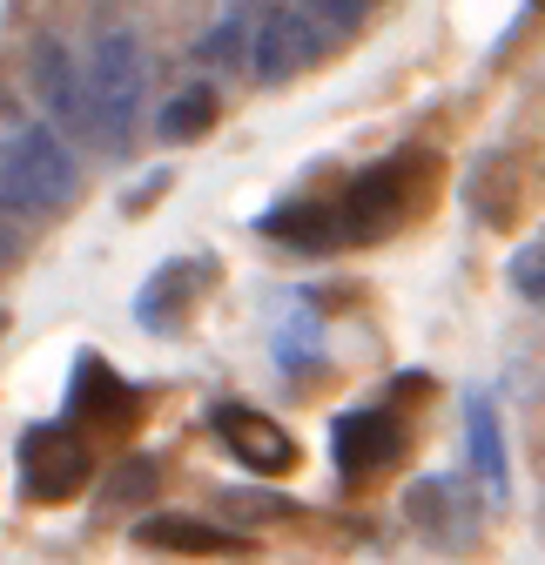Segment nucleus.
Here are the masks:
<instances>
[{
	"instance_id": "f257e3e1",
	"label": "nucleus",
	"mask_w": 545,
	"mask_h": 565,
	"mask_svg": "<svg viewBox=\"0 0 545 565\" xmlns=\"http://www.w3.org/2000/svg\"><path fill=\"white\" fill-rule=\"evenodd\" d=\"M438 182V162L418 156V149H397L384 162H371L344 195H336V223H344V243H384L397 236L404 223H418L425 216V195Z\"/></svg>"
},
{
	"instance_id": "f03ea898",
	"label": "nucleus",
	"mask_w": 545,
	"mask_h": 565,
	"mask_svg": "<svg viewBox=\"0 0 545 565\" xmlns=\"http://www.w3.org/2000/svg\"><path fill=\"white\" fill-rule=\"evenodd\" d=\"M364 28V8L351 0H310V8H256V34H249V67L256 82H290L297 67H310L323 47H336L344 34Z\"/></svg>"
},
{
	"instance_id": "7ed1b4c3",
	"label": "nucleus",
	"mask_w": 545,
	"mask_h": 565,
	"mask_svg": "<svg viewBox=\"0 0 545 565\" xmlns=\"http://www.w3.org/2000/svg\"><path fill=\"white\" fill-rule=\"evenodd\" d=\"M75 195H82V169L54 128L28 121L0 135V209L8 216H61Z\"/></svg>"
},
{
	"instance_id": "20e7f679",
	"label": "nucleus",
	"mask_w": 545,
	"mask_h": 565,
	"mask_svg": "<svg viewBox=\"0 0 545 565\" xmlns=\"http://www.w3.org/2000/svg\"><path fill=\"white\" fill-rule=\"evenodd\" d=\"M82 75H88V115L101 128L108 149H128L135 121L149 102V54L128 28H95L82 47Z\"/></svg>"
},
{
	"instance_id": "39448f33",
	"label": "nucleus",
	"mask_w": 545,
	"mask_h": 565,
	"mask_svg": "<svg viewBox=\"0 0 545 565\" xmlns=\"http://www.w3.org/2000/svg\"><path fill=\"white\" fill-rule=\"evenodd\" d=\"M14 471H21V499L28 505H67V499H82L88 478H95V445L67 417H54V424L21 431Z\"/></svg>"
},
{
	"instance_id": "423d86ee",
	"label": "nucleus",
	"mask_w": 545,
	"mask_h": 565,
	"mask_svg": "<svg viewBox=\"0 0 545 565\" xmlns=\"http://www.w3.org/2000/svg\"><path fill=\"white\" fill-rule=\"evenodd\" d=\"M135 417H142V391H135L101 350H82L75 377H67V424H75L82 438L88 431L121 438V431H135Z\"/></svg>"
},
{
	"instance_id": "0eeeda50",
	"label": "nucleus",
	"mask_w": 545,
	"mask_h": 565,
	"mask_svg": "<svg viewBox=\"0 0 545 565\" xmlns=\"http://www.w3.org/2000/svg\"><path fill=\"white\" fill-rule=\"evenodd\" d=\"M210 282H216V256H169L162 269H149L142 290H135V323L156 330V337H175Z\"/></svg>"
},
{
	"instance_id": "6e6552de",
	"label": "nucleus",
	"mask_w": 545,
	"mask_h": 565,
	"mask_svg": "<svg viewBox=\"0 0 545 565\" xmlns=\"http://www.w3.org/2000/svg\"><path fill=\"white\" fill-rule=\"evenodd\" d=\"M210 431H216V445H223L243 471H256V478L297 471V438L284 431L277 417H263V411H249V404H216V411H210Z\"/></svg>"
},
{
	"instance_id": "1a4fd4ad",
	"label": "nucleus",
	"mask_w": 545,
	"mask_h": 565,
	"mask_svg": "<svg viewBox=\"0 0 545 565\" xmlns=\"http://www.w3.org/2000/svg\"><path fill=\"white\" fill-rule=\"evenodd\" d=\"M330 458H336L344 478H377V471H391L404 458V424L391 411H377V404L344 411L330 424Z\"/></svg>"
},
{
	"instance_id": "9d476101",
	"label": "nucleus",
	"mask_w": 545,
	"mask_h": 565,
	"mask_svg": "<svg viewBox=\"0 0 545 565\" xmlns=\"http://www.w3.org/2000/svg\"><path fill=\"white\" fill-rule=\"evenodd\" d=\"M404 512H412V525H418L431 545H445V552H458V545L479 539V505H471V484L451 478V471L418 478L412 499H404Z\"/></svg>"
},
{
	"instance_id": "9b49d317",
	"label": "nucleus",
	"mask_w": 545,
	"mask_h": 565,
	"mask_svg": "<svg viewBox=\"0 0 545 565\" xmlns=\"http://www.w3.org/2000/svg\"><path fill=\"white\" fill-rule=\"evenodd\" d=\"M135 545H142V552H175V558H243L249 532L202 525L189 512H142V519H135Z\"/></svg>"
},
{
	"instance_id": "f8f14e48",
	"label": "nucleus",
	"mask_w": 545,
	"mask_h": 565,
	"mask_svg": "<svg viewBox=\"0 0 545 565\" xmlns=\"http://www.w3.org/2000/svg\"><path fill=\"white\" fill-rule=\"evenodd\" d=\"M34 88H41V108L54 128H95L88 115V75H82V61L67 54L54 34L34 41Z\"/></svg>"
},
{
	"instance_id": "ddd939ff",
	"label": "nucleus",
	"mask_w": 545,
	"mask_h": 565,
	"mask_svg": "<svg viewBox=\"0 0 545 565\" xmlns=\"http://www.w3.org/2000/svg\"><path fill=\"white\" fill-rule=\"evenodd\" d=\"M464 451H471V478H479L492 499H505V491H512V458H505V431H499V404L492 397H471Z\"/></svg>"
},
{
	"instance_id": "4468645a",
	"label": "nucleus",
	"mask_w": 545,
	"mask_h": 565,
	"mask_svg": "<svg viewBox=\"0 0 545 565\" xmlns=\"http://www.w3.org/2000/svg\"><path fill=\"white\" fill-rule=\"evenodd\" d=\"M269 243H290V249H330L344 243V223H336V202H284L277 216L256 223Z\"/></svg>"
},
{
	"instance_id": "2eb2a0df",
	"label": "nucleus",
	"mask_w": 545,
	"mask_h": 565,
	"mask_svg": "<svg viewBox=\"0 0 545 565\" xmlns=\"http://www.w3.org/2000/svg\"><path fill=\"white\" fill-rule=\"evenodd\" d=\"M202 128H216V95H210V88H182V95H169L162 115H156V135H162V141H195Z\"/></svg>"
},
{
	"instance_id": "dca6fc26",
	"label": "nucleus",
	"mask_w": 545,
	"mask_h": 565,
	"mask_svg": "<svg viewBox=\"0 0 545 565\" xmlns=\"http://www.w3.org/2000/svg\"><path fill=\"white\" fill-rule=\"evenodd\" d=\"M249 34H256V8H223L210 41H202V61H229V67H249Z\"/></svg>"
},
{
	"instance_id": "f3484780",
	"label": "nucleus",
	"mask_w": 545,
	"mask_h": 565,
	"mask_svg": "<svg viewBox=\"0 0 545 565\" xmlns=\"http://www.w3.org/2000/svg\"><path fill=\"white\" fill-rule=\"evenodd\" d=\"M505 276H512V290H519V297L545 303V236H532V243L512 256V269H505Z\"/></svg>"
},
{
	"instance_id": "a211bd4d",
	"label": "nucleus",
	"mask_w": 545,
	"mask_h": 565,
	"mask_svg": "<svg viewBox=\"0 0 545 565\" xmlns=\"http://www.w3.org/2000/svg\"><path fill=\"white\" fill-rule=\"evenodd\" d=\"M223 512L229 519H303V505L269 499V491H223Z\"/></svg>"
},
{
	"instance_id": "6ab92c4d",
	"label": "nucleus",
	"mask_w": 545,
	"mask_h": 565,
	"mask_svg": "<svg viewBox=\"0 0 545 565\" xmlns=\"http://www.w3.org/2000/svg\"><path fill=\"white\" fill-rule=\"evenodd\" d=\"M169 189V169H156V175H142V182H135L128 195H121V209H128V216H142V209H149V195H162Z\"/></svg>"
},
{
	"instance_id": "aec40b11",
	"label": "nucleus",
	"mask_w": 545,
	"mask_h": 565,
	"mask_svg": "<svg viewBox=\"0 0 545 565\" xmlns=\"http://www.w3.org/2000/svg\"><path fill=\"white\" fill-rule=\"evenodd\" d=\"M21 243H28V236H21V223L8 216V209H0V269H8V263H21Z\"/></svg>"
},
{
	"instance_id": "412c9836",
	"label": "nucleus",
	"mask_w": 545,
	"mask_h": 565,
	"mask_svg": "<svg viewBox=\"0 0 545 565\" xmlns=\"http://www.w3.org/2000/svg\"><path fill=\"white\" fill-rule=\"evenodd\" d=\"M0 330H8V310H0Z\"/></svg>"
}]
</instances>
